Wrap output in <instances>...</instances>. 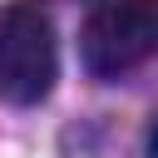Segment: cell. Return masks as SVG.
Segmentation results:
<instances>
[{
	"label": "cell",
	"instance_id": "1",
	"mask_svg": "<svg viewBox=\"0 0 158 158\" xmlns=\"http://www.w3.org/2000/svg\"><path fill=\"white\" fill-rule=\"evenodd\" d=\"M59 74V44L54 20L40 0H15L0 10V99L30 109L54 89Z\"/></svg>",
	"mask_w": 158,
	"mask_h": 158
},
{
	"label": "cell",
	"instance_id": "2",
	"mask_svg": "<svg viewBox=\"0 0 158 158\" xmlns=\"http://www.w3.org/2000/svg\"><path fill=\"white\" fill-rule=\"evenodd\" d=\"M158 54V0H109L89 15L79 59L94 79H118Z\"/></svg>",
	"mask_w": 158,
	"mask_h": 158
},
{
	"label": "cell",
	"instance_id": "3",
	"mask_svg": "<svg viewBox=\"0 0 158 158\" xmlns=\"http://www.w3.org/2000/svg\"><path fill=\"white\" fill-rule=\"evenodd\" d=\"M148 158H158V118H153V128H148Z\"/></svg>",
	"mask_w": 158,
	"mask_h": 158
}]
</instances>
